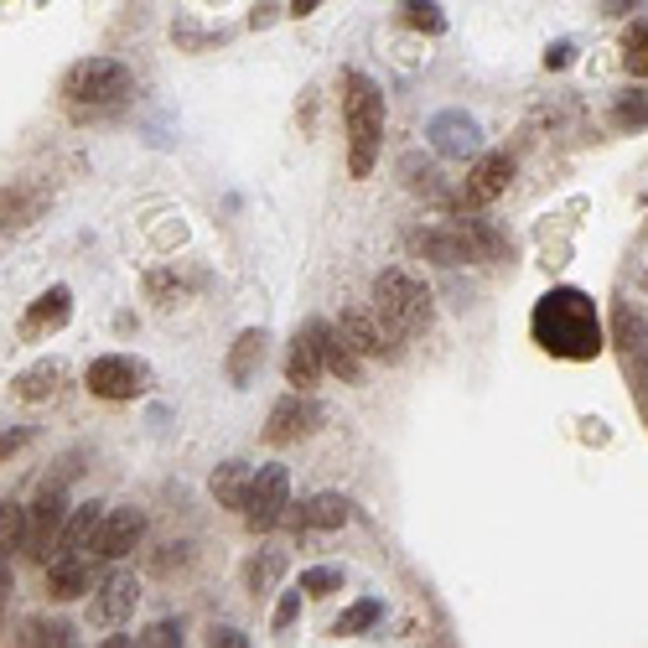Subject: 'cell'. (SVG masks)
I'll return each instance as SVG.
<instances>
[{"label":"cell","mask_w":648,"mask_h":648,"mask_svg":"<svg viewBox=\"0 0 648 648\" xmlns=\"http://www.w3.org/2000/svg\"><path fill=\"white\" fill-rule=\"evenodd\" d=\"M529 338H534V348H545L550 359L592 363L602 353L597 301L576 286L545 290V296L534 301V311H529Z\"/></svg>","instance_id":"6da1fadb"},{"label":"cell","mask_w":648,"mask_h":648,"mask_svg":"<svg viewBox=\"0 0 648 648\" xmlns=\"http://www.w3.org/2000/svg\"><path fill=\"white\" fill-rule=\"evenodd\" d=\"M342 125H348V171L369 177L384 140V94L363 73H342Z\"/></svg>","instance_id":"7a4b0ae2"},{"label":"cell","mask_w":648,"mask_h":648,"mask_svg":"<svg viewBox=\"0 0 648 648\" xmlns=\"http://www.w3.org/2000/svg\"><path fill=\"white\" fill-rule=\"evenodd\" d=\"M374 311L379 322H384V332H390V342L400 348V342L421 338V332H431V317H436V307H431V290L421 275L410 270H384L374 280Z\"/></svg>","instance_id":"3957f363"},{"label":"cell","mask_w":648,"mask_h":648,"mask_svg":"<svg viewBox=\"0 0 648 648\" xmlns=\"http://www.w3.org/2000/svg\"><path fill=\"white\" fill-rule=\"evenodd\" d=\"M130 88H136V78H130L125 63H115V57H84L63 78V99L73 109H115V104L130 99Z\"/></svg>","instance_id":"277c9868"},{"label":"cell","mask_w":648,"mask_h":648,"mask_svg":"<svg viewBox=\"0 0 648 648\" xmlns=\"http://www.w3.org/2000/svg\"><path fill=\"white\" fill-rule=\"evenodd\" d=\"M63 524H68V498H63L57 482H47V488L26 503V529H21L17 555H26L32 565H47L52 550H57V540H63Z\"/></svg>","instance_id":"5b68a950"},{"label":"cell","mask_w":648,"mask_h":648,"mask_svg":"<svg viewBox=\"0 0 648 648\" xmlns=\"http://www.w3.org/2000/svg\"><path fill=\"white\" fill-rule=\"evenodd\" d=\"M84 384H88V394H94V400L120 405V400H136V394H146V384H151V369H146L140 359H130V353H104V359L88 363Z\"/></svg>","instance_id":"8992f818"},{"label":"cell","mask_w":648,"mask_h":648,"mask_svg":"<svg viewBox=\"0 0 648 648\" xmlns=\"http://www.w3.org/2000/svg\"><path fill=\"white\" fill-rule=\"evenodd\" d=\"M509 182H513V156L488 151V156H478V167L467 171V182L457 188V198H446V208H452V213H478V208L498 203V198L509 192Z\"/></svg>","instance_id":"52a82bcc"},{"label":"cell","mask_w":648,"mask_h":648,"mask_svg":"<svg viewBox=\"0 0 648 648\" xmlns=\"http://www.w3.org/2000/svg\"><path fill=\"white\" fill-rule=\"evenodd\" d=\"M240 513H244V524L255 529V534L275 529L290 513V472L280 467V461H270V467H259V472H255V482H249V498H244Z\"/></svg>","instance_id":"ba28073f"},{"label":"cell","mask_w":648,"mask_h":648,"mask_svg":"<svg viewBox=\"0 0 648 648\" xmlns=\"http://www.w3.org/2000/svg\"><path fill=\"white\" fill-rule=\"evenodd\" d=\"M405 244L415 249L421 259L431 265H446V270H457V265H472L478 249L467 240V223H442V229H410Z\"/></svg>","instance_id":"9c48e42d"},{"label":"cell","mask_w":648,"mask_h":648,"mask_svg":"<svg viewBox=\"0 0 648 648\" xmlns=\"http://www.w3.org/2000/svg\"><path fill=\"white\" fill-rule=\"evenodd\" d=\"M317 426H322V405L296 390V394H286V400L270 410V421H265V442H270V446H290V442H301V436H311Z\"/></svg>","instance_id":"30bf717a"},{"label":"cell","mask_w":648,"mask_h":648,"mask_svg":"<svg viewBox=\"0 0 648 648\" xmlns=\"http://www.w3.org/2000/svg\"><path fill=\"white\" fill-rule=\"evenodd\" d=\"M99 534H104V509L99 503L73 509L68 524H63V540H57V550H52V561H99Z\"/></svg>","instance_id":"8fae6325"},{"label":"cell","mask_w":648,"mask_h":648,"mask_svg":"<svg viewBox=\"0 0 648 648\" xmlns=\"http://www.w3.org/2000/svg\"><path fill=\"white\" fill-rule=\"evenodd\" d=\"M68 322H73V290L68 286H47L32 307L21 311V338L42 342V338H52V332H63Z\"/></svg>","instance_id":"7c38bea8"},{"label":"cell","mask_w":648,"mask_h":648,"mask_svg":"<svg viewBox=\"0 0 648 648\" xmlns=\"http://www.w3.org/2000/svg\"><path fill=\"white\" fill-rule=\"evenodd\" d=\"M136 602H140V581L130 576V571H109V576L94 586V623H125V617L136 613Z\"/></svg>","instance_id":"4fadbf2b"},{"label":"cell","mask_w":648,"mask_h":648,"mask_svg":"<svg viewBox=\"0 0 648 648\" xmlns=\"http://www.w3.org/2000/svg\"><path fill=\"white\" fill-rule=\"evenodd\" d=\"M311 332H317V348H322V363H327V374H338V379H353L363 374V353L348 342V332L342 327H327V322H307Z\"/></svg>","instance_id":"5bb4252c"},{"label":"cell","mask_w":648,"mask_h":648,"mask_svg":"<svg viewBox=\"0 0 648 648\" xmlns=\"http://www.w3.org/2000/svg\"><path fill=\"white\" fill-rule=\"evenodd\" d=\"M140 534H146V513H140V509H115V513H104L99 561H120V555H130V550L140 545Z\"/></svg>","instance_id":"9a60e30c"},{"label":"cell","mask_w":648,"mask_h":648,"mask_svg":"<svg viewBox=\"0 0 648 648\" xmlns=\"http://www.w3.org/2000/svg\"><path fill=\"white\" fill-rule=\"evenodd\" d=\"M342 332H348V342L359 348L363 359H384V353H394L390 332H384V322H379V311H363V307H342Z\"/></svg>","instance_id":"2e32d148"},{"label":"cell","mask_w":648,"mask_h":648,"mask_svg":"<svg viewBox=\"0 0 648 648\" xmlns=\"http://www.w3.org/2000/svg\"><path fill=\"white\" fill-rule=\"evenodd\" d=\"M327 374V363H322V348H317V332H296L290 338V353H286V379H290V390H317V379Z\"/></svg>","instance_id":"e0dca14e"},{"label":"cell","mask_w":648,"mask_h":648,"mask_svg":"<svg viewBox=\"0 0 648 648\" xmlns=\"http://www.w3.org/2000/svg\"><path fill=\"white\" fill-rule=\"evenodd\" d=\"M348 524V498L342 493H317V498H301L290 509V529L296 534H311V529H342Z\"/></svg>","instance_id":"ac0fdd59"},{"label":"cell","mask_w":648,"mask_h":648,"mask_svg":"<svg viewBox=\"0 0 648 648\" xmlns=\"http://www.w3.org/2000/svg\"><path fill=\"white\" fill-rule=\"evenodd\" d=\"M57 384H63V363H32V369H21L17 379H11V394H17L21 405H42V400H52L57 394Z\"/></svg>","instance_id":"d6986e66"},{"label":"cell","mask_w":648,"mask_h":648,"mask_svg":"<svg viewBox=\"0 0 648 648\" xmlns=\"http://www.w3.org/2000/svg\"><path fill=\"white\" fill-rule=\"evenodd\" d=\"M259 363H265V327H249V332H240V342L229 348V379L234 384H255Z\"/></svg>","instance_id":"ffe728a7"},{"label":"cell","mask_w":648,"mask_h":648,"mask_svg":"<svg viewBox=\"0 0 648 648\" xmlns=\"http://www.w3.org/2000/svg\"><path fill=\"white\" fill-rule=\"evenodd\" d=\"M431 140L442 146L446 156H478V125L467 120V115H442V120L431 125Z\"/></svg>","instance_id":"44dd1931"},{"label":"cell","mask_w":648,"mask_h":648,"mask_svg":"<svg viewBox=\"0 0 648 648\" xmlns=\"http://www.w3.org/2000/svg\"><path fill=\"white\" fill-rule=\"evenodd\" d=\"M88 576H94V561H52L47 565V597L52 602H73L88 592Z\"/></svg>","instance_id":"7402d4cb"},{"label":"cell","mask_w":648,"mask_h":648,"mask_svg":"<svg viewBox=\"0 0 648 648\" xmlns=\"http://www.w3.org/2000/svg\"><path fill=\"white\" fill-rule=\"evenodd\" d=\"M249 482H255V467H244V461H223L219 472H213V482H208V493L219 498L223 509H244Z\"/></svg>","instance_id":"603a6c76"},{"label":"cell","mask_w":648,"mask_h":648,"mask_svg":"<svg viewBox=\"0 0 648 648\" xmlns=\"http://www.w3.org/2000/svg\"><path fill=\"white\" fill-rule=\"evenodd\" d=\"M280 571H286V550H259V555H249V565H244V586H249L255 597H265L275 581H280Z\"/></svg>","instance_id":"cb8c5ba5"},{"label":"cell","mask_w":648,"mask_h":648,"mask_svg":"<svg viewBox=\"0 0 648 648\" xmlns=\"http://www.w3.org/2000/svg\"><path fill=\"white\" fill-rule=\"evenodd\" d=\"M47 208V192L42 188H6V229H26V223L36 219Z\"/></svg>","instance_id":"d4e9b609"},{"label":"cell","mask_w":648,"mask_h":648,"mask_svg":"<svg viewBox=\"0 0 648 648\" xmlns=\"http://www.w3.org/2000/svg\"><path fill=\"white\" fill-rule=\"evenodd\" d=\"M400 21H405L410 32H426V36L446 32V11L436 0H405V6H400Z\"/></svg>","instance_id":"484cf974"},{"label":"cell","mask_w":648,"mask_h":648,"mask_svg":"<svg viewBox=\"0 0 648 648\" xmlns=\"http://www.w3.org/2000/svg\"><path fill=\"white\" fill-rule=\"evenodd\" d=\"M613 125L617 130H648V88H628L613 99Z\"/></svg>","instance_id":"4316f807"},{"label":"cell","mask_w":648,"mask_h":648,"mask_svg":"<svg viewBox=\"0 0 648 648\" xmlns=\"http://www.w3.org/2000/svg\"><path fill=\"white\" fill-rule=\"evenodd\" d=\"M467 240H472V249H478L482 265H493V259H509V240L498 234L488 219H467Z\"/></svg>","instance_id":"83f0119b"},{"label":"cell","mask_w":648,"mask_h":648,"mask_svg":"<svg viewBox=\"0 0 648 648\" xmlns=\"http://www.w3.org/2000/svg\"><path fill=\"white\" fill-rule=\"evenodd\" d=\"M379 617H384V602L379 597H363V602H353V607H348V613L338 617V638H353V633H369L379 623Z\"/></svg>","instance_id":"f1b7e54d"},{"label":"cell","mask_w":648,"mask_h":648,"mask_svg":"<svg viewBox=\"0 0 648 648\" xmlns=\"http://www.w3.org/2000/svg\"><path fill=\"white\" fill-rule=\"evenodd\" d=\"M623 68L633 78H648V21H633L623 32Z\"/></svg>","instance_id":"f546056e"},{"label":"cell","mask_w":648,"mask_h":648,"mask_svg":"<svg viewBox=\"0 0 648 648\" xmlns=\"http://www.w3.org/2000/svg\"><path fill=\"white\" fill-rule=\"evenodd\" d=\"M11 644H52V648H63V644H73V628H68V623L32 617V623H21V633L11 638Z\"/></svg>","instance_id":"4dcf8cb0"},{"label":"cell","mask_w":648,"mask_h":648,"mask_svg":"<svg viewBox=\"0 0 648 648\" xmlns=\"http://www.w3.org/2000/svg\"><path fill=\"white\" fill-rule=\"evenodd\" d=\"M405 188L410 192H426V198H442V177H436V167L431 161H421V156H405Z\"/></svg>","instance_id":"1f68e13d"},{"label":"cell","mask_w":648,"mask_h":648,"mask_svg":"<svg viewBox=\"0 0 648 648\" xmlns=\"http://www.w3.org/2000/svg\"><path fill=\"white\" fill-rule=\"evenodd\" d=\"M301 592H307V597H327V592H342V571H332V565L301 571Z\"/></svg>","instance_id":"d6a6232c"},{"label":"cell","mask_w":648,"mask_h":648,"mask_svg":"<svg viewBox=\"0 0 648 648\" xmlns=\"http://www.w3.org/2000/svg\"><path fill=\"white\" fill-rule=\"evenodd\" d=\"M146 290H151V301H167V307L182 301V280H177L171 270H151L146 275Z\"/></svg>","instance_id":"836d02e7"},{"label":"cell","mask_w":648,"mask_h":648,"mask_svg":"<svg viewBox=\"0 0 648 648\" xmlns=\"http://www.w3.org/2000/svg\"><path fill=\"white\" fill-rule=\"evenodd\" d=\"M301 597H307L301 586H296L290 597H280V607H275V617H270V628H275V633H286L290 623H296V613H301Z\"/></svg>","instance_id":"e575fe53"},{"label":"cell","mask_w":648,"mask_h":648,"mask_svg":"<svg viewBox=\"0 0 648 648\" xmlns=\"http://www.w3.org/2000/svg\"><path fill=\"white\" fill-rule=\"evenodd\" d=\"M140 644H151V648H171V644H182V628L177 623H156V628L140 633Z\"/></svg>","instance_id":"d590c367"},{"label":"cell","mask_w":648,"mask_h":648,"mask_svg":"<svg viewBox=\"0 0 648 648\" xmlns=\"http://www.w3.org/2000/svg\"><path fill=\"white\" fill-rule=\"evenodd\" d=\"M617 332H623V342H628V353H633V342L644 338V322H638V317L623 307V311H617Z\"/></svg>","instance_id":"8d00e7d4"},{"label":"cell","mask_w":648,"mask_h":648,"mask_svg":"<svg viewBox=\"0 0 648 648\" xmlns=\"http://www.w3.org/2000/svg\"><path fill=\"white\" fill-rule=\"evenodd\" d=\"M208 644H213V648H244L249 638H244L240 628H213V633H208Z\"/></svg>","instance_id":"74e56055"},{"label":"cell","mask_w":648,"mask_h":648,"mask_svg":"<svg viewBox=\"0 0 648 648\" xmlns=\"http://www.w3.org/2000/svg\"><path fill=\"white\" fill-rule=\"evenodd\" d=\"M571 52H576L571 42H555V47L545 52V68H565V63H571Z\"/></svg>","instance_id":"f35d334b"},{"label":"cell","mask_w":648,"mask_h":648,"mask_svg":"<svg viewBox=\"0 0 648 648\" xmlns=\"http://www.w3.org/2000/svg\"><path fill=\"white\" fill-rule=\"evenodd\" d=\"M633 6H638V0H597V11H602V17H628Z\"/></svg>","instance_id":"ab89813d"},{"label":"cell","mask_w":648,"mask_h":648,"mask_svg":"<svg viewBox=\"0 0 648 648\" xmlns=\"http://www.w3.org/2000/svg\"><path fill=\"white\" fill-rule=\"evenodd\" d=\"M21 442H26V436H21V431H6V442H0V457H11V452H17Z\"/></svg>","instance_id":"60d3db41"},{"label":"cell","mask_w":648,"mask_h":648,"mask_svg":"<svg viewBox=\"0 0 648 648\" xmlns=\"http://www.w3.org/2000/svg\"><path fill=\"white\" fill-rule=\"evenodd\" d=\"M317 6H322V0H290V17H311Z\"/></svg>","instance_id":"b9f144b4"},{"label":"cell","mask_w":648,"mask_h":648,"mask_svg":"<svg viewBox=\"0 0 648 648\" xmlns=\"http://www.w3.org/2000/svg\"><path fill=\"white\" fill-rule=\"evenodd\" d=\"M644 384H648V348H644Z\"/></svg>","instance_id":"7bdbcfd3"}]
</instances>
